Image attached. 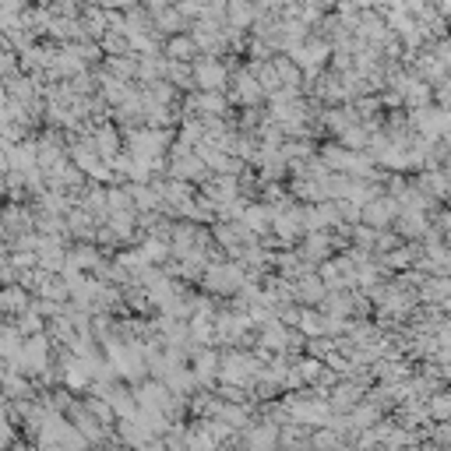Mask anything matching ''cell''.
Returning a JSON list of instances; mask_svg holds the SVG:
<instances>
[{"mask_svg":"<svg viewBox=\"0 0 451 451\" xmlns=\"http://www.w3.org/2000/svg\"><path fill=\"white\" fill-rule=\"evenodd\" d=\"M166 141H169V134H166V131H155V127L134 131V134H131V141H127V145H131V159L159 166V155H162Z\"/></svg>","mask_w":451,"mask_h":451,"instance_id":"1","label":"cell"},{"mask_svg":"<svg viewBox=\"0 0 451 451\" xmlns=\"http://www.w3.org/2000/svg\"><path fill=\"white\" fill-rule=\"evenodd\" d=\"M205 282H208L212 293H236V289H243L247 279H243V272L236 265H212L205 272Z\"/></svg>","mask_w":451,"mask_h":451,"instance_id":"2","label":"cell"},{"mask_svg":"<svg viewBox=\"0 0 451 451\" xmlns=\"http://www.w3.org/2000/svg\"><path fill=\"white\" fill-rule=\"evenodd\" d=\"M46 353H49L46 335H35V339H25L21 356H18L14 363H21V371H25V374H39V371H46Z\"/></svg>","mask_w":451,"mask_h":451,"instance_id":"3","label":"cell"},{"mask_svg":"<svg viewBox=\"0 0 451 451\" xmlns=\"http://www.w3.org/2000/svg\"><path fill=\"white\" fill-rule=\"evenodd\" d=\"M194 81L205 88V92H219L226 85V67L215 60V56H205L194 64Z\"/></svg>","mask_w":451,"mask_h":451,"instance_id":"4","label":"cell"},{"mask_svg":"<svg viewBox=\"0 0 451 451\" xmlns=\"http://www.w3.org/2000/svg\"><path fill=\"white\" fill-rule=\"evenodd\" d=\"M395 212H399V205H395L392 198H374V201L363 208V222H367L371 229H381V226H388V222L395 219Z\"/></svg>","mask_w":451,"mask_h":451,"instance_id":"5","label":"cell"},{"mask_svg":"<svg viewBox=\"0 0 451 451\" xmlns=\"http://www.w3.org/2000/svg\"><path fill=\"white\" fill-rule=\"evenodd\" d=\"M325 56H328V46L318 42V39H314V42H303L300 49H293V64L303 67V71H311V74L318 71V64H321Z\"/></svg>","mask_w":451,"mask_h":451,"instance_id":"6","label":"cell"},{"mask_svg":"<svg viewBox=\"0 0 451 451\" xmlns=\"http://www.w3.org/2000/svg\"><path fill=\"white\" fill-rule=\"evenodd\" d=\"M222 371V360L212 353V349H201L198 356H194V378H198V385H205V381H212L215 374Z\"/></svg>","mask_w":451,"mask_h":451,"instance_id":"7","label":"cell"},{"mask_svg":"<svg viewBox=\"0 0 451 451\" xmlns=\"http://www.w3.org/2000/svg\"><path fill=\"white\" fill-rule=\"evenodd\" d=\"M95 152H99V159L116 162V152H120V134H116L113 127H99V134H95Z\"/></svg>","mask_w":451,"mask_h":451,"instance_id":"8","label":"cell"},{"mask_svg":"<svg viewBox=\"0 0 451 451\" xmlns=\"http://www.w3.org/2000/svg\"><path fill=\"white\" fill-rule=\"evenodd\" d=\"M296 296L307 300V303H321V300H325V282H321L318 275H303V279L296 282Z\"/></svg>","mask_w":451,"mask_h":451,"instance_id":"9","label":"cell"},{"mask_svg":"<svg viewBox=\"0 0 451 451\" xmlns=\"http://www.w3.org/2000/svg\"><path fill=\"white\" fill-rule=\"evenodd\" d=\"M275 441H279V427L275 423H265V427L251 431V448L254 451H275Z\"/></svg>","mask_w":451,"mask_h":451,"instance_id":"10","label":"cell"},{"mask_svg":"<svg viewBox=\"0 0 451 451\" xmlns=\"http://www.w3.org/2000/svg\"><path fill=\"white\" fill-rule=\"evenodd\" d=\"M191 106L201 109V113H208V116H219V113H226V95H219V92H201Z\"/></svg>","mask_w":451,"mask_h":451,"instance_id":"11","label":"cell"},{"mask_svg":"<svg viewBox=\"0 0 451 451\" xmlns=\"http://www.w3.org/2000/svg\"><path fill=\"white\" fill-rule=\"evenodd\" d=\"M194 49H198L194 35H173V39H169V46H166L169 60H180V64H184V60H187V56H191Z\"/></svg>","mask_w":451,"mask_h":451,"instance_id":"12","label":"cell"},{"mask_svg":"<svg viewBox=\"0 0 451 451\" xmlns=\"http://www.w3.org/2000/svg\"><path fill=\"white\" fill-rule=\"evenodd\" d=\"M286 339H289L286 328H282L279 321H268V325H265V335H261V346H265V349H286Z\"/></svg>","mask_w":451,"mask_h":451,"instance_id":"13","label":"cell"},{"mask_svg":"<svg viewBox=\"0 0 451 451\" xmlns=\"http://www.w3.org/2000/svg\"><path fill=\"white\" fill-rule=\"evenodd\" d=\"M236 99H243V102H254L258 95H261V78H251V74H240L236 78Z\"/></svg>","mask_w":451,"mask_h":451,"instance_id":"14","label":"cell"},{"mask_svg":"<svg viewBox=\"0 0 451 451\" xmlns=\"http://www.w3.org/2000/svg\"><path fill=\"white\" fill-rule=\"evenodd\" d=\"M166 78H169L173 85H191V81H194V71L184 67L180 60H169V64H166Z\"/></svg>","mask_w":451,"mask_h":451,"instance_id":"15","label":"cell"},{"mask_svg":"<svg viewBox=\"0 0 451 451\" xmlns=\"http://www.w3.org/2000/svg\"><path fill=\"white\" fill-rule=\"evenodd\" d=\"M243 219H247V226H251L254 233H265V222L272 219V212H268V208H261V205H251V208L243 212Z\"/></svg>","mask_w":451,"mask_h":451,"instance_id":"16","label":"cell"},{"mask_svg":"<svg viewBox=\"0 0 451 451\" xmlns=\"http://www.w3.org/2000/svg\"><path fill=\"white\" fill-rule=\"evenodd\" d=\"M169 251H173V247H169L166 240H159V236H152V240L145 243V254H148V261H166V258H169Z\"/></svg>","mask_w":451,"mask_h":451,"instance_id":"17","label":"cell"},{"mask_svg":"<svg viewBox=\"0 0 451 451\" xmlns=\"http://www.w3.org/2000/svg\"><path fill=\"white\" fill-rule=\"evenodd\" d=\"M4 307H7V311H21V314L28 311V303H25V293H21L14 282H11V286H7V293H4Z\"/></svg>","mask_w":451,"mask_h":451,"instance_id":"18","label":"cell"},{"mask_svg":"<svg viewBox=\"0 0 451 451\" xmlns=\"http://www.w3.org/2000/svg\"><path fill=\"white\" fill-rule=\"evenodd\" d=\"M300 328H303L307 335H321V332L328 328V321H321L314 311H303V314H300Z\"/></svg>","mask_w":451,"mask_h":451,"instance_id":"19","label":"cell"},{"mask_svg":"<svg viewBox=\"0 0 451 451\" xmlns=\"http://www.w3.org/2000/svg\"><path fill=\"white\" fill-rule=\"evenodd\" d=\"M71 229L78 233V236H92V215L88 212H71Z\"/></svg>","mask_w":451,"mask_h":451,"instance_id":"20","label":"cell"},{"mask_svg":"<svg viewBox=\"0 0 451 451\" xmlns=\"http://www.w3.org/2000/svg\"><path fill=\"white\" fill-rule=\"evenodd\" d=\"M18 332L35 339V335H39V314H35V311H25V314L18 318Z\"/></svg>","mask_w":451,"mask_h":451,"instance_id":"21","label":"cell"},{"mask_svg":"<svg viewBox=\"0 0 451 451\" xmlns=\"http://www.w3.org/2000/svg\"><path fill=\"white\" fill-rule=\"evenodd\" d=\"M353 402H356V388H353V385L335 388V395H332V406H335V409H346V406H353Z\"/></svg>","mask_w":451,"mask_h":451,"instance_id":"22","label":"cell"},{"mask_svg":"<svg viewBox=\"0 0 451 451\" xmlns=\"http://www.w3.org/2000/svg\"><path fill=\"white\" fill-rule=\"evenodd\" d=\"M374 420H378V406H360L353 413V427H374Z\"/></svg>","mask_w":451,"mask_h":451,"instance_id":"23","label":"cell"},{"mask_svg":"<svg viewBox=\"0 0 451 451\" xmlns=\"http://www.w3.org/2000/svg\"><path fill=\"white\" fill-rule=\"evenodd\" d=\"M427 226H423V215L420 212H409L406 215V222H402V233H409V236H420Z\"/></svg>","mask_w":451,"mask_h":451,"instance_id":"24","label":"cell"},{"mask_svg":"<svg viewBox=\"0 0 451 451\" xmlns=\"http://www.w3.org/2000/svg\"><path fill=\"white\" fill-rule=\"evenodd\" d=\"M325 251H328V236L314 233V236L307 240V258H325Z\"/></svg>","mask_w":451,"mask_h":451,"instance_id":"25","label":"cell"},{"mask_svg":"<svg viewBox=\"0 0 451 451\" xmlns=\"http://www.w3.org/2000/svg\"><path fill=\"white\" fill-rule=\"evenodd\" d=\"M254 14H258V11L247 7V4H229V18L240 21V25H243V21H254Z\"/></svg>","mask_w":451,"mask_h":451,"instance_id":"26","label":"cell"},{"mask_svg":"<svg viewBox=\"0 0 451 451\" xmlns=\"http://www.w3.org/2000/svg\"><path fill=\"white\" fill-rule=\"evenodd\" d=\"M109 67H113V71H116L120 78H124V74H134V71H138V64H134L131 56H109Z\"/></svg>","mask_w":451,"mask_h":451,"instance_id":"27","label":"cell"},{"mask_svg":"<svg viewBox=\"0 0 451 451\" xmlns=\"http://www.w3.org/2000/svg\"><path fill=\"white\" fill-rule=\"evenodd\" d=\"M431 413L441 416V420L451 416V395H434V399H431Z\"/></svg>","mask_w":451,"mask_h":451,"instance_id":"28","label":"cell"},{"mask_svg":"<svg viewBox=\"0 0 451 451\" xmlns=\"http://www.w3.org/2000/svg\"><path fill=\"white\" fill-rule=\"evenodd\" d=\"M342 141H346L349 148H363V145H367V131H360V127H349V131L342 134Z\"/></svg>","mask_w":451,"mask_h":451,"instance_id":"29","label":"cell"},{"mask_svg":"<svg viewBox=\"0 0 451 451\" xmlns=\"http://www.w3.org/2000/svg\"><path fill=\"white\" fill-rule=\"evenodd\" d=\"M296 371H300L303 381H314V378L321 374V363H318V360H303V363H296Z\"/></svg>","mask_w":451,"mask_h":451,"instance_id":"30","label":"cell"},{"mask_svg":"<svg viewBox=\"0 0 451 451\" xmlns=\"http://www.w3.org/2000/svg\"><path fill=\"white\" fill-rule=\"evenodd\" d=\"M332 445H339L335 434H318V438H314V448H332Z\"/></svg>","mask_w":451,"mask_h":451,"instance_id":"31","label":"cell"},{"mask_svg":"<svg viewBox=\"0 0 451 451\" xmlns=\"http://www.w3.org/2000/svg\"><path fill=\"white\" fill-rule=\"evenodd\" d=\"M378 247H381V251L395 247V236H392V233H381V236H378Z\"/></svg>","mask_w":451,"mask_h":451,"instance_id":"32","label":"cell"}]
</instances>
